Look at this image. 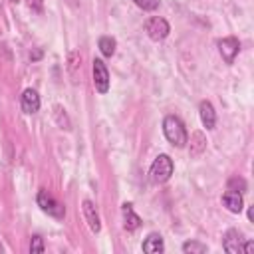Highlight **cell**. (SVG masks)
Here are the masks:
<instances>
[{"instance_id":"obj_13","label":"cell","mask_w":254,"mask_h":254,"mask_svg":"<svg viewBox=\"0 0 254 254\" xmlns=\"http://www.w3.org/2000/svg\"><path fill=\"white\" fill-rule=\"evenodd\" d=\"M163 250H165L163 236L157 234V232H151V234L145 238V242H143V252H147V254H159V252H163Z\"/></svg>"},{"instance_id":"obj_18","label":"cell","mask_w":254,"mask_h":254,"mask_svg":"<svg viewBox=\"0 0 254 254\" xmlns=\"http://www.w3.org/2000/svg\"><path fill=\"white\" fill-rule=\"evenodd\" d=\"M141 10H157L159 8V0H133Z\"/></svg>"},{"instance_id":"obj_11","label":"cell","mask_w":254,"mask_h":254,"mask_svg":"<svg viewBox=\"0 0 254 254\" xmlns=\"http://www.w3.org/2000/svg\"><path fill=\"white\" fill-rule=\"evenodd\" d=\"M224 250L230 254H238L242 252V234L238 230H228L224 234V242H222Z\"/></svg>"},{"instance_id":"obj_1","label":"cell","mask_w":254,"mask_h":254,"mask_svg":"<svg viewBox=\"0 0 254 254\" xmlns=\"http://www.w3.org/2000/svg\"><path fill=\"white\" fill-rule=\"evenodd\" d=\"M163 133L167 137V141L175 147H185L187 143V129H185V123L177 117V115H167L163 119Z\"/></svg>"},{"instance_id":"obj_20","label":"cell","mask_w":254,"mask_h":254,"mask_svg":"<svg viewBox=\"0 0 254 254\" xmlns=\"http://www.w3.org/2000/svg\"><path fill=\"white\" fill-rule=\"evenodd\" d=\"M28 8L36 14H40L44 10V0H28Z\"/></svg>"},{"instance_id":"obj_4","label":"cell","mask_w":254,"mask_h":254,"mask_svg":"<svg viewBox=\"0 0 254 254\" xmlns=\"http://www.w3.org/2000/svg\"><path fill=\"white\" fill-rule=\"evenodd\" d=\"M145 32H147V36H149L151 40L159 42V40H165V38L169 36L171 28H169V22H167L165 18L153 16V18L147 20V24H145Z\"/></svg>"},{"instance_id":"obj_22","label":"cell","mask_w":254,"mask_h":254,"mask_svg":"<svg viewBox=\"0 0 254 254\" xmlns=\"http://www.w3.org/2000/svg\"><path fill=\"white\" fill-rule=\"evenodd\" d=\"M248 220H254V208L252 206L248 208Z\"/></svg>"},{"instance_id":"obj_14","label":"cell","mask_w":254,"mask_h":254,"mask_svg":"<svg viewBox=\"0 0 254 254\" xmlns=\"http://www.w3.org/2000/svg\"><path fill=\"white\" fill-rule=\"evenodd\" d=\"M204 147H206L204 135H202L200 131H194V133L190 135V155H192V157L200 155V153L204 151Z\"/></svg>"},{"instance_id":"obj_16","label":"cell","mask_w":254,"mask_h":254,"mask_svg":"<svg viewBox=\"0 0 254 254\" xmlns=\"http://www.w3.org/2000/svg\"><path fill=\"white\" fill-rule=\"evenodd\" d=\"M183 252H190V254H204L206 252V246L204 244H200V242H194V240H190V242H185L183 244Z\"/></svg>"},{"instance_id":"obj_19","label":"cell","mask_w":254,"mask_h":254,"mask_svg":"<svg viewBox=\"0 0 254 254\" xmlns=\"http://www.w3.org/2000/svg\"><path fill=\"white\" fill-rule=\"evenodd\" d=\"M228 189H234V190H238V192H244V190H246V183H244V179L234 177V179L228 181Z\"/></svg>"},{"instance_id":"obj_21","label":"cell","mask_w":254,"mask_h":254,"mask_svg":"<svg viewBox=\"0 0 254 254\" xmlns=\"http://www.w3.org/2000/svg\"><path fill=\"white\" fill-rule=\"evenodd\" d=\"M242 252H246V254H252V252H254V242H252V240H248V242L242 246Z\"/></svg>"},{"instance_id":"obj_8","label":"cell","mask_w":254,"mask_h":254,"mask_svg":"<svg viewBox=\"0 0 254 254\" xmlns=\"http://www.w3.org/2000/svg\"><path fill=\"white\" fill-rule=\"evenodd\" d=\"M121 212H123V226H125V230L133 232V230H137L141 226V218L135 214L131 202H123L121 204Z\"/></svg>"},{"instance_id":"obj_3","label":"cell","mask_w":254,"mask_h":254,"mask_svg":"<svg viewBox=\"0 0 254 254\" xmlns=\"http://www.w3.org/2000/svg\"><path fill=\"white\" fill-rule=\"evenodd\" d=\"M36 202H38V206H40L46 214H50V216H54V218H64V214H65V206H64L58 198H54L48 190H44V189L38 192Z\"/></svg>"},{"instance_id":"obj_15","label":"cell","mask_w":254,"mask_h":254,"mask_svg":"<svg viewBox=\"0 0 254 254\" xmlns=\"http://www.w3.org/2000/svg\"><path fill=\"white\" fill-rule=\"evenodd\" d=\"M97 44H99V50H101V54H103L105 58H111V56L115 54V46H117V44H115V40H113L111 36H101Z\"/></svg>"},{"instance_id":"obj_9","label":"cell","mask_w":254,"mask_h":254,"mask_svg":"<svg viewBox=\"0 0 254 254\" xmlns=\"http://www.w3.org/2000/svg\"><path fill=\"white\" fill-rule=\"evenodd\" d=\"M222 202H224V206L230 210V212H234V214H238L240 210H242V192H238V190H234V189H228L224 194H222Z\"/></svg>"},{"instance_id":"obj_7","label":"cell","mask_w":254,"mask_h":254,"mask_svg":"<svg viewBox=\"0 0 254 254\" xmlns=\"http://www.w3.org/2000/svg\"><path fill=\"white\" fill-rule=\"evenodd\" d=\"M20 105H22V111L24 113H36L38 109H40V95H38V91L36 89H24V93H22V99H20Z\"/></svg>"},{"instance_id":"obj_6","label":"cell","mask_w":254,"mask_h":254,"mask_svg":"<svg viewBox=\"0 0 254 254\" xmlns=\"http://www.w3.org/2000/svg\"><path fill=\"white\" fill-rule=\"evenodd\" d=\"M218 50H220V56H222V60L226 62V64H232L234 62V58H236V54H238V50H240V42L236 40V38H222L220 42H218Z\"/></svg>"},{"instance_id":"obj_2","label":"cell","mask_w":254,"mask_h":254,"mask_svg":"<svg viewBox=\"0 0 254 254\" xmlns=\"http://www.w3.org/2000/svg\"><path fill=\"white\" fill-rule=\"evenodd\" d=\"M173 169H175V167H173V159H171L169 155H159V157L153 161L151 169H149V179H151V183L161 185V183L169 181L171 175H173Z\"/></svg>"},{"instance_id":"obj_12","label":"cell","mask_w":254,"mask_h":254,"mask_svg":"<svg viewBox=\"0 0 254 254\" xmlns=\"http://www.w3.org/2000/svg\"><path fill=\"white\" fill-rule=\"evenodd\" d=\"M198 115H200V121L206 129H214V123H216V113H214V107L210 105V101H200L198 105Z\"/></svg>"},{"instance_id":"obj_10","label":"cell","mask_w":254,"mask_h":254,"mask_svg":"<svg viewBox=\"0 0 254 254\" xmlns=\"http://www.w3.org/2000/svg\"><path fill=\"white\" fill-rule=\"evenodd\" d=\"M81 208H83V216H85L87 226L91 228V232H99V230H101V222H99V214H97L93 202H91V200H83Z\"/></svg>"},{"instance_id":"obj_23","label":"cell","mask_w":254,"mask_h":254,"mask_svg":"<svg viewBox=\"0 0 254 254\" xmlns=\"http://www.w3.org/2000/svg\"><path fill=\"white\" fill-rule=\"evenodd\" d=\"M10 2H18V0H10Z\"/></svg>"},{"instance_id":"obj_5","label":"cell","mask_w":254,"mask_h":254,"mask_svg":"<svg viewBox=\"0 0 254 254\" xmlns=\"http://www.w3.org/2000/svg\"><path fill=\"white\" fill-rule=\"evenodd\" d=\"M93 85L99 93H107L109 89V71L101 60H93Z\"/></svg>"},{"instance_id":"obj_17","label":"cell","mask_w":254,"mask_h":254,"mask_svg":"<svg viewBox=\"0 0 254 254\" xmlns=\"http://www.w3.org/2000/svg\"><path fill=\"white\" fill-rule=\"evenodd\" d=\"M46 248H44V240H42V236H32V242H30V252L32 254H42Z\"/></svg>"},{"instance_id":"obj_24","label":"cell","mask_w":254,"mask_h":254,"mask_svg":"<svg viewBox=\"0 0 254 254\" xmlns=\"http://www.w3.org/2000/svg\"><path fill=\"white\" fill-rule=\"evenodd\" d=\"M0 252H2V244H0Z\"/></svg>"}]
</instances>
